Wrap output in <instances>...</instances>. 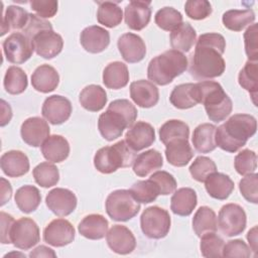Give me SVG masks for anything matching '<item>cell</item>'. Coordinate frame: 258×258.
Listing matches in <instances>:
<instances>
[{
  "mask_svg": "<svg viewBox=\"0 0 258 258\" xmlns=\"http://www.w3.org/2000/svg\"><path fill=\"white\" fill-rule=\"evenodd\" d=\"M226 49L224 36L216 32L201 34L189 62V73L198 80H211L223 75L226 62L223 53Z\"/></svg>",
  "mask_w": 258,
  "mask_h": 258,
  "instance_id": "1",
  "label": "cell"
},
{
  "mask_svg": "<svg viewBox=\"0 0 258 258\" xmlns=\"http://www.w3.org/2000/svg\"><path fill=\"white\" fill-rule=\"evenodd\" d=\"M257 131V120L249 114H235L216 129V144L222 150L234 153L246 145Z\"/></svg>",
  "mask_w": 258,
  "mask_h": 258,
  "instance_id": "2",
  "label": "cell"
},
{
  "mask_svg": "<svg viewBox=\"0 0 258 258\" xmlns=\"http://www.w3.org/2000/svg\"><path fill=\"white\" fill-rule=\"evenodd\" d=\"M198 103L205 106L206 113L211 121L221 122L231 114L233 103L225 93L223 87L214 81H202L195 84Z\"/></svg>",
  "mask_w": 258,
  "mask_h": 258,
  "instance_id": "3",
  "label": "cell"
},
{
  "mask_svg": "<svg viewBox=\"0 0 258 258\" xmlns=\"http://www.w3.org/2000/svg\"><path fill=\"white\" fill-rule=\"evenodd\" d=\"M187 64V57L182 52L175 49H168L149 61L147 77L151 83L166 86L176 77L184 73Z\"/></svg>",
  "mask_w": 258,
  "mask_h": 258,
  "instance_id": "4",
  "label": "cell"
},
{
  "mask_svg": "<svg viewBox=\"0 0 258 258\" xmlns=\"http://www.w3.org/2000/svg\"><path fill=\"white\" fill-rule=\"evenodd\" d=\"M136 158L134 151L125 140H120L111 146L100 148L94 156V165L101 173L109 174L118 168H125L133 165Z\"/></svg>",
  "mask_w": 258,
  "mask_h": 258,
  "instance_id": "5",
  "label": "cell"
},
{
  "mask_svg": "<svg viewBox=\"0 0 258 258\" xmlns=\"http://www.w3.org/2000/svg\"><path fill=\"white\" fill-rule=\"evenodd\" d=\"M107 215L116 222H127L133 219L140 210L130 189H116L109 194L105 203Z\"/></svg>",
  "mask_w": 258,
  "mask_h": 258,
  "instance_id": "6",
  "label": "cell"
},
{
  "mask_svg": "<svg viewBox=\"0 0 258 258\" xmlns=\"http://www.w3.org/2000/svg\"><path fill=\"white\" fill-rule=\"evenodd\" d=\"M169 213L157 206L146 208L140 217V227L143 234L149 239L164 238L170 230Z\"/></svg>",
  "mask_w": 258,
  "mask_h": 258,
  "instance_id": "7",
  "label": "cell"
},
{
  "mask_svg": "<svg viewBox=\"0 0 258 258\" xmlns=\"http://www.w3.org/2000/svg\"><path fill=\"white\" fill-rule=\"evenodd\" d=\"M220 231L227 237H234L244 232L247 224V216L244 209L237 204L224 205L218 216Z\"/></svg>",
  "mask_w": 258,
  "mask_h": 258,
  "instance_id": "8",
  "label": "cell"
},
{
  "mask_svg": "<svg viewBox=\"0 0 258 258\" xmlns=\"http://www.w3.org/2000/svg\"><path fill=\"white\" fill-rule=\"evenodd\" d=\"M3 52L6 59L15 64L24 63L33 53L32 40L21 32L11 33L3 41Z\"/></svg>",
  "mask_w": 258,
  "mask_h": 258,
  "instance_id": "9",
  "label": "cell"
},
{
  "mask_svg": "<svg viewBox=\"0 0 258 258\" xmlns=\"http://www.w3.org/2000/svg\"><path fill=\"white\" fill-rule=\"evenodd\" d=\"M10 240L16 248L28 250L39 242V228L32 219L20 218L14 222L11 228Z\"/></svg>",
  "mask_w": 258,
  "mask_h": 258,
  "instance_id": "10",
  "label": "cell"
},
{
  "mask_svg": "<svg viewBox=\"0 0 258 258\" xmlns=\"http://www.w3.org/2000/svg\"><path fill=\"white\" fill-rule=\"evenodd\" d=\"M131 123L116 109L108 106L98 120V129L100 134L107 141H113L119 138L124 129L130 128Z\"/></svg>",
  "mask_w": 258,
  "mask_h": 258,
  "instance_id": "11",
  "label": "cell"
},
{
  "mask_svg": "<svg viewBox=\"0 0 258 258\" xmlns=\"http://www.w3.org/2000/svg\"><path fill=\"white\" fill-rule=\"evenodd\" d=\"M73 111L70 100L60 95L47 97L41 107L42 116L52 125L64 123L71 117Z\"/></svg>",
  "mask_w": 258,
  "mask_h": 258,
  "instance_id": "12",
  "label": "cell"
},
{
  "mask_svg": "<svg viewBox=\"0 0 258 258\" xmlns=\"http://www.w3.org/2000/svg\"><path fill=\"white\" fill-rule=\"evenodd\" d=\"M74 226L66 219L52 220L43 230V240L50 246L63 247L75 239Z\"/></svg>",
  "mask_w": 258,
  "mask_h": 258,
  "instance_id": "13",
  "label": "cell"
},
{
  "mask_svg": "<svg viewBox=\"0 0 258 258\" xmlns=\"http://www.w3.org/2000/svg\"><path fill=\"white\" fill-rule=\"evenodd\" d=\"M76 195L63 187H55L51 189L45 198L47 208L58 217H67L71 215L77 208Z\"/></svg>",
  "mask_w": 258,
  "mask_h": 258,
  "instance_id": "14",
  "label": "cell"
},
{
  "mask_svg": "<svg viewBox=\"0 0 258 258\" xmlns=\"http://www.w3.org/2000/svg\"><path fill=\"white\" fill-rule=\"evenodd\" d=\"M106 241L113 252L121 255L132 253L136 247L133 233L123 225H113L106 234Z\"/></svg>",
  "mask_w": 258,
  "mask_h": 258,
  "instance_id": "15",
  "label": "cell"
},
{
  "mask_svg": "<svg viewBox=\"0 0 258 258\" xmlns=\"http://www.w3.org/2000/svg\"><path fill=\"white\" fill-rule=\"evenodd\" d=\"M48 123L40 117L27 118L20 127L22 140L29 146L38 147L49 137Z\"/></svg>",
  "mask_w": 258,
  "mask_h": 258,
  "instance_id": "16",
  "label": "cell"
},
{
  "mask_svg": "<svg viewBox=\"0 0 258 258\" xmlns=\"http://www.w3.org/2000/svg\"><path fill=\"white\" fill-rule=\"evenodd\" d=\"M32 44L37 55L45 59H50L61 52L63 40L53 30H43L33 37Z\"/></svg>",
  "mask_w": 258,
  "mask_h": 258,
  "instance_id": "17",
  "label": "cell"
},
{
  "mask_svg": "<svg viewBox=\"0 0 258 258\" xmlns=\"http://www.w3.org/2000/svg\"><path fill=\"white\" fill-rule=\"evenodd\" d=\"M123 59L129 63L141 61L146 54V45L143 39L132 32L122 34L117 42Z\"/></svg>",
  "mask_w": 258,
  "mask_h": 258,
  "instance_id": "18",
  "label": "cell"
},
{
  "mask_svg": "<svg viewBox=\"0 0 258 258\" xmlns=\"http://www.w3.org/2000/svg\"><path fill=\"white\" fill-rule=\"evenodd\" d=\"M125 141L134 151L145 149L155 141L154 128L147 122H136L126 132Z\"/></svg>",
  "mask_w": 258,
  "mask_h": 258,
  "instance_id": "19",
  "label": "cell"
},
{
  "mask_svg": "<svg viewBox=\"0 0 258 258\" xmlns=\"http://www.w3.org/2000/svg\"><path fill=\"white\" fill-rule=\"evenodd\" d=\"M150 1L134 0L129 2L125 7V22L132 30H142L145 28L151 18Z\"/></svg>",
  "mask_w": 258,
  "mask_h": 258,
  "instance_id": "20",
  "label": "cell"
},
{
  "mask_svg": "<svg viewBox=\"0 0 258 258\" xmlns=\"http://www.w3.org/2000/svg\"><path fill=\"white\" fill-rule=\"evenodd\" d=\"M80 42L86 51L100 53L108 47L110 43V33L101 26L91 25L81 32Z\"/></svg>",
  "mask_w": 258,
  "mask_h": 258,
  "instance_id": "21",
  "label": "cell"
},
{
  "mask_svg": "<svg viewBox=\"0 0 258 258\" xmlns=\"http://www.w3.org/2000/svg\"><path fill=\"white\" fill-rule=\"evenodd\" d=\"M130 97L137 106L151 108L158 103L159 91L153 83L146 80H139L131 83Z\"/></svg>",
  "mask_w": 258,
  "mask_h": 258,
  "instance_id": "22",
  "label": "cell"
},
{
  "mask_svg": "<svg viewBox=\"0 0 258 258\" xmlns=\"http://www.w3.org/2000/svg\"><path fill=\"white\" fill-rule=\"evenodd\" d=\"M2 171L9 177H20L29 171V159L20 150H9L0 158Z\"/></svg>",
  "mask_w": 258,
  "mask_h": 258,
  "instance_id": "23",
  "label": "cell"
},
{
  "mask_svg": "<svg viewBox=\"0 0 258 258\" xmlns=\"http://www.w3.org/2000/svg\"><path fill=\"white\" fill-rule=\"evenodd\" d=\"M58 83L59 75L50 64H40L31 75V85L40 93L45 94L54 91Z\"/></svg>",
  "mask_w": 258,
  "mask_h": 258,
  "instance_id": "24",
  "label": "cell"
},
{
  "mask_svg": "<svg viewBox=\"0 0 258 258\" xmlns=\"http://www.w3.org/2000/svg\"><path fill=\"white\" fill-rule=\"evenodd\" d=\"M204 182L209 196L220 201L228 199L235 187L234 181L229 175L217 171L210 174Z\"/></svg>",
  "mask_w": 258,
  "mask_h": 258,
  "instance_id": "25",
  "label": "cell"
},
{
  "mask_svg": "<svg viewBox=\"0 0 258 258\" xmlns=\"http://www.w3.org/2000/svg\"><path fill=\"white\" fill-rule=\"evenodd\" d=\"M198 197L195 189L190 187H180L174 190L170 199V210L180 217L189 216L196 209Z\"/></svg>",
  "mask_w": 258,
  "mask_h": 258,
  "instance_id": "26",
  "label": "cell"
},
{
  "mask_svg": "<svg viewBox=\"0 0 258 258\" xmlns=\"http://www.w3.org/2000/svg\"><path fill=\"white\" fill-rule=\"evenodd\" d=\"M165 157L173 166H185L194 157V150L188 139H175L168 142L165 145Z\"/></svg>",
  "mask_w": 258,
  "mask_h": 258,
  "instance_id": "27",
  "label": "cell"
},
{
  "mask_svg": "<svg viewBox=\"0 0 258 258\" xmlns=\"http://www.w3.org/2000/svg\"><path fill=\"white\" fill-rule=\"evenodd\" d=\"M41 153L49 162H62L70 154V144L61 135H50L42 143Z\"/></svg>",
  "mask_w": 258,
  "mask_h": 258,
  "instance_id": "28",
  "label": "cell"
},
{
  "mask_svg": "<svg viewBox=\"0 0 258 258\" xmlns=\"http://www.w3.org/2000/svg\"><path fill=\"white\" fill-rule=\"evenodd\" d=\"M109 223L107 219L100 214H91L86 216L79 224V233L90 240L103 239L108 231Z\"/></svg>",
  "mask_w": 258,
  "mask_h": 258,
  "instance_id": "29",
  "label": "cell"
},
{
  "mask_svg": "<svg viewBox=\"0 0 258 258\" xmlns=\"http://www.w3.org/2000/svg\"><path fill=\"white\" fill-rule=\"evenodd\" d=\"M162 165L163 158L161 153L158 150L149 149L136 156L133 163V171L139 177H146L161 168Z\"/></svg>",
  "mask_w": 258,
  "mask_h": 258,
  "instance_id": "30",
  "label": "cell"
},
{
  "mask_svg": "<svg viewBox=\"0 0 258 258\" xmlns=\"http://www.w3.org/2000/svg\"><path fill=\"white\" fill-rule=\"evenodd\" d=\"M169 40L172 49L187 52L197 41V32L188 22H182L170 32Z\"/></svg>",
  "mask_w": 258,
  "mask_h": 258,
  "instance_id": "31",
  "label": "cell"
},
{
  "mask_svg": "<svg viewBox=\"0 0 258 258\" xmlns=\"http://www.w3.org/2000/svg\"><path fill=\"white\" fill-rule=\"evenodd\" d=\"M216 129L214 124L203 123L196 127L192 133L191 141L195 149L200 153H209L216 149Z\"/></svg>",
  "mask_w": 258,
  "mask_h": 258,
  "instance_id": "32",
  "label": "cell"
},
{
  "mask_svg": "<svg viewBox=\"0 0 258 258\" xmlns=\"http://www.w3.org/2000/svg\"><path fill=\"white\" fill-rule=\"evenodd\" d=\"M129 82L128 68L124 62L113 61L107 64L103 72V83L108 89L119 90Z\"/></svg>",
  "mask_w": 258,
  "mask_h": 258,
  "instance_id": "33",
  "label": "cell"
},
{
  "mask_svg": "<svg viewBox=\"0 0 258 258\" xmlns=\"http://www.w3.org/2000/svg\"><path fill=\"white\" fill-rule=\"evenodd\" d=\"M79 101L84 109L90 112L102 110L107 103V93L99 85H89L80 93Z\"/></svg>",
  "mask_w": 258,
  "mask_h": 258,
  "instance_id": "34",
  "label": "cell"
},
{
  "mask_svg": "<svg viewBox=\"0 0 258 258\" xmlns=\"http://www.w3.org/2000/svg\"><path fill=\"white\" fill-rule=\"evenodd\" d=\"M218 220L216 213L209 207L203 206L197 210L192 218V230L198 237L217 231Z\"/></svg>",
  "mask_w": 258,
  "mask_h": 258,
  "instance_id": "35",
  "label": "cell"
},
{
  "mask_svg": "<svg viewBox=\"0 0 258 258\" xmlns=\"http://www.w3.org/2000/svg\"><path fill=\"white\" fill-rule=\"evenodd\" d=\"M256 19L252 9H232L223 14L222 21L224 26L232 31H241L245 27L250 26Z\"/></svg>",
  "mask_w": 258,
  "mask_h": 258,
  "instance_id": "36",
  "label": "cell"
},
{
  "mask_svg": "<svg viewBox=\"0 0 258 258\" xmlns=\"http://www.w3.org/2000/svg\"><path fill=\"white\" fill-rule=\"evenodd\" d=\"M14 200L16 206L22 213L29 214L38 208L41 202V195L36 186L26 184L16 190Z\"/></svg>",
  "mask_w": 258,
  "mask_h": 258,
  "instance_id": "37",
  "label": "cell"
},
{
  "mask_svg": "<svg viewBox=\"0 0 258 258\" xmlns=\"http://www.w3.org/2000/svg\"><path fill=\"white\" fill-rule=\"evenodd\" d=\"M29 13L22 7L9 5L3 16L1 23V35H4L10 30L23 29L27 23Z\"/></svg>",
  "mask_w": 258,
  "mask_h": 258,
  "instance_id": "38",
  "label": "cell"
},
{
  "mask_svg": "<svg viewBox=\"0 0 258 258\" xmlns=\"http://www.w3.org/2000/svg\"><path fill=\"white\" fill-rule=\"evenodd\" d=\"M169 102L173 107L180 110L189 109L198 105L195 84L186 83L175 86L170 93Z\"/></svg>",
  "mask_w": 258,
  "mask_h": 258,
  "instance_id": "39",
  "label": "cell"
},
{
  "mask_svg": "<svg viewBox=\"0 0 258 258\" xmlns=\"http://www.w3.org/2000/svg\"><path fill=\"white\" fill-rule=\"evenodd\" d=\"M99 7L97 10V20L100 24L113 28L118 26L123 18L122 9L116 2L103 1L98 2Z\"/></svg>",
  "mask_w": 258,
  "mask_h": 258,
  "instance_id": "40",
  "label": "cell"
},
{
  "mask_svg": "<svg viewBox=\"0 0 258 258\" xmlns=\"http://www.w3.org/2000/svg\"><path fill=\"white\" fill-rule=\"evenodd\" d=\"M3 85L5 91L8 94L19 95L23 93L27 88V75L21 68L11 66L5 73Z\"/></svg>",
  "mask_w": 258,
  "mask_h": 258,
  "instance_id": "41",
  "label": "cell"
},
{
  "mask_svg": "<svg viewBox=\"0 0 258 258\" xmlns=\"http://www.w3.org/2000/svg\"><path fill=\"white\" fill-rule=\"evenodd\" d=\"M188 137L189 127L181 120H168L159 128V139L164 145L172 140L188 139Z\"/></svg>",
  "mask_w": 258,
  "mask_h": 258,
  "instance_id": "42",
  "label": "cell"
},
{
  "mask_svg": "<svg viewBox=\"0 0 258 258\" xmlns=\"http://www.w3.org/2000/svg\"><path fill=\"white\" fill-rule=\"evenodd\" d=\"M258 63L257 61H246L243 69L240 71L238 75V82L239 85L248 91L252 97L253 103L256 106V96H257V89H258Z\"/></svg>",
  "mask_w": 258,
  "mask_h": 258,
  "instance_id": "43",
  "label": "cell"
},
{
  "mask_svg": "<svg viewBox=\"0 0 258 258\" xmlns=\"http://www.w3.org/2000/svg\"><path fill=\"white\" fill-rule=\"evenodd\" d=\"M32 174L35 182L42 187H51L59 180L58 168L47 161L37 164L33 168Z\"/></svg>",
  "mask_w": 258,
  "mask_h": 258,
  "instance_id": "44",
  "label": "cell"
},
{
  "mask_svg": "<svg viewBox=\"0 0 258 258\" xmlns=\"http://www.w3.org/2000/svg\"><path fill=\"white\" fill-rule=\"evenodd\" d=\"M130 191L134 199L141 204L152 203L160 195L157 184L150 178L134 182L130 188Z\"/></svg>",
  "mask_w": 258,
  "mask_h": 258,
  "instance_id": "45",
  "label": "cell"
},
{
  "mask_svg": "<svg viewBox=\"0 0 258 258\" xmlns=\"http://www.w3.org/2000/svg\"><path fill=\"white\" fill-rule=\"evenodd\" d=\"M154 21L159 28L165 31H172L182 23V15L175 8L166 6L156 12Z\"/></svg>",
  "mask_w": 258,
  "mask_h": 258,
  "instance_id": "46",
  "label": "cell"
},
{
  "mask_svg": "<svg viewBox=\"0 0 258 258\" xmlns=\"http://www.w3.org/2000/svg\"><path fill=\"white\" fill-rule=\"evenodd\" d=\"M224 245V240L216 232L207 233L201 237L200 249L202 255L206 258L223 257Z\"/></svg>",
  "mask_w": 258,
  "mask_h": 258,
  "instance_id": "47",
  "label": "cell"
},
{
  "mask_svg": "<svg viewBox=\"0 0 258 258\" xmlns=\"http://www.w3.org/2000/svg\"><path fill=\"white\" fill-rule=\"evenodd\" d=\"M188 169L191 177L195 180L204 182L210 174L217 171V165L210 157L198 156L192 161Z\"/></svg>",
  "mask_w": 258,
  "mask_h": 258,
  "instance_id": "48",
  "label": "cell"
},
{
  "mask_svg": "<svg viewBox=\"0 0 258 258\" xmlns=\"http://www.w3.org/2000/svg\"><path fill=\"white\" fill-rule=\"evenodd\" d=\"M236 171L241 175H248L254 173L257 168V154L250 149L241 150L234 160Z\"/></svg>",
  "mask_w": 258,
  "mask_h": 258,
  "instance_id": "49",
  "label": "cell"
},
{
  "mask_svg": "<svg viewBox=\"0 0 258 258\" xmlns=\"http://www.w3.org/2000/svg\"><path fill=\"white\" fill-rule=\"evenodd\" d=\"M185 14L194 20L206 19L212 14V5L207 0H188L184 4Z\"/></svg>",
  "mask_w": 258,
  "mask_h": 258,
  "instance_id": "50",
  "label": "cell"
},
{
  "mask_svg": "<svg viewBox=\"0 0 258 258\" xmlns=\"http://www.w3.org/2000/svg\"><path fill=\"white\" fill-rule=\"evenodd\" d=\"M258 174L250 173L244 175V177L239 182V189L243 198L252 204L258 203Z\"/></svg>",
  "mask_w": 258,
  "mask_h": 258,
  "instance_id": "51",
  "label": "cell"
},
{
  "mask_svg": "<svg viewBox=\"0 0 258 258\" xmlns=\"http://www.w3.org/2000/svg\"><path fill=\"white\" fill-rule=\"evenodd\" d=\"M245 52L248 60L257 61L258 59V25L251 24L244 32Z\"/></svg>",
  "mask_w": 258,
  "mask_h": 258,
  "instance_id": "52",
  "label": "cell"
},
{
  "mask_svg": "<svg viewBox=\"0 0 258 258\" xmlns=\"http://www.w3.org/2000/svg\"><path fill=\"white\" fill-rule=\"evenodd\" d=\"M151 180H153L158 188H159V194L162 196H167L176 189V180L173 177V175L167 171L164 170H158L153 172L150 177Z\"/></svg>",
  "mask_w": 258,
  "mask_h": 258,
  "instance_id": "53",
  "label": "cell"
},
{
  "mask_svg": "<svg viewBox=\"0 0 258 258\" xmlns=\"http://www.w3.org/2000/svg\"><path fill=\"white\" fill-rule=\"evenodd\" d=\"M43 30H52V25L49 21L39 17L36 14H30L25 27L22 29V33L25 34L31 40L33 37Z\"/></svg>",
  "mask_w": 258,
  "mask_h": 258,
  "instance_id": "54",
  "label": "cell"
},
{
  "mask_svg": "<svg viewBox=\"0 0 258 258\" xmlns=\"http://www.w3.org/2000/svg\"><path fill=\"white\" fill-rule=\"evenodd\" d=\"M252 254L250 247L241 239L228 241L223 248V257L248 258Z\"/></svg>",
  "mask_w": 258,
  "mask_h": 258,
  "instance_id": "55",
  "label": "cell"
},
{
  "mask_svg": "<svg viewBox=\"0 0 258 258\" xmlns=\"http://www.w3.org/2000/svg\"><path fill=\"white\" fill-rule=\"evenodd\" d=\"M29 4L31 9L43 19L53 17L57 12L58 3L55 0H32Z\"/></svg>",
  "mask_w": 258,
  "mask_h": 258,
  "instance_id": "56",
  "label": "cell"
},
{
  "mask_svg": "<svg viewBox=\"0 0 258 258\" xmlns=\"http://www.w3.org/2000/svg\"><path fill=\"white\" fill-rule=\"evenodd\" d=\"M0 218H1V243L10 244L11 243L10 231L15 220L11 215L3 211L0 213Z\"/></svg>",
  "mask_w": 258,
  "mask_h": 258,
  "instance_id": "57",
  "label": "cell"
},
{
  "mask_svg": "<svg viewBox=\"0 0 258 258\" xmlns=\"http://www.w3.org/2000/svg\"><path fill=\"white\" fill-rule=\"evenodd\" d=\"M29 257H56V254L51 248L40 245L29 253Z\"/></svg>",
  "mask_w": 258,
  "mask_h": 258,
  "instance_id": "58",
  "label": "cell"
},
{
  "mask_svg": "<svg viewBox=\"0 0 258 258\" xmlns=\"http://www.w3.org/2000/svg\"><path fill=\"white\" fill-rule=\"evenodd\" d=\"M1 122L0 125L1 127H4L6 124H8L12 118V110L10 105L4 101L3 99L1 100Z\"/></svg>",
  "mask_w": 258,
  "mask_h": 258,
  "instance_id": "59",
  "label": "cell"
},
{
  "mask_svg": "<svg viewBox=\"0 0 258 258\" xmlns=\"http://www.w3.org/2000/svg\"><path fill=\"white\" fill-rule=\"evenodd\" d=\"M12 195V187L10 182L4 177H1V206H4L10 199Z\"/></svg>",
  "mask_w": 258,
  "mask_h": 258,
  "instance_id": "60",
  "label": "cell"
},
{
  "mask_svg": "<svg viewBox=\"0 0 258 258\" xmlns=\"http://www.w3.org/2000/svg\"><path fill=\"white\" fill-rule=\"evenodd\" d=\"M247 240L250 245L251 251L254 252V255L256 256L257 253V226H254L247 234Z\"/></svg>",
  "mask_w": 258,
  "mask_h": 258,
  "instance_id": "61",
  "label": "cell"
}]
</instances>
